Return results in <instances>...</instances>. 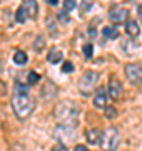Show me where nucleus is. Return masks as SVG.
Returning a JSON list of instances; mask_svg holds the SVG:
<instances>
[{"label":"nucleus","instance_id":"f257e3e1","mask_svg":"<svg viewBox=\"0 0 142 151\" xmlns=\"http://www.w3.org/2000/svg\"><path fill=\"white\" fill-rule=\"evenodd\" d=\"M12 108L13 113L17 114L18 119H27L32 114L33 108H35V101L33 97L28 94V91L23 86L17 84L15 86V94L12 97Z\"/></svg>","mask_w":142,"mask_h":151},{"label":"nucleus","instance_id":"f03ea898","mask_svg":"<svg viewBox=\"0 0 142 151\" xmlns=\"http://www.w3.org/2000/svg\"><path fill=\"white\" fill-rule=\"evenodd\" d=\"M126 77L132 84L139 86V84H142V69L136 64H127L126 65Z\"/></svg>","mask_w":142,"mask_h":151},{"label":"nucleus","instance_id":"7ed1b4c3","mask_svg":"<svg viewBox=\"0 0 142 151\" xmlns=\"http://www.w3.org/2000/svg\"><path fill=\"white\" fill-rule=\"evenodd\" d=\"M119 143V131L115 128H109V129L104 133V143L102 145L107 148V150H115V146Z\"/></svg>","mask_w":142,"mask_h":151},{"label":"nucleus","instance_id":"20e7f679","mask_svg":"<svg viewBox=\"0 0 142 151\" xmlns=\"http://www.w3.org/2000/svg\"><path fill=\"white\" fill-rule=\"evenodd\" d=\"M97 77H99L97 72H92V70L85 72V76H84L82 81H80V91H82L84 94H89V92L92 91V86L95 84Z\"/></svg>","mask_w":142,"mask_h":151},{"label":"nucleus","instance_id":"39448f33","mask_svg":"<svg viewBox=\"0 0 142 151\" xmlns=\"http://www.w3.org/2000/svg\"><path fill=\"white\" fill-rule=\"evenodd\" d=\"M127 15H129V10L127 9H112L109 12V19L114 24H124L127 20Z\"/></svg>","mask_w":142,"mask_h":151},{"label":"nucleus","instance_id":"423d86ee","mask_svg":"<svg viewBox=\"0 0 142 151\" xmlns=\"http://www.w3.org/2000/svg\"><path fill=\"white\" fill-rule=\"evenodd\" d=\"M23 9L27 10V15L30 17V19H35V17L38 15V5L35 0H23Z\"/></svg>","mask_w":142,"mask_h":151},{"label":"nucleus","instance_id":"0eeeda50","mask_svg":"<svg viewBox=\"0 0 142 151\" xmlns=\"http://www.w3.org/2000/svg\"><path fill=\"white\" fill-rule=\"evenodd\" d=\"M109 96L112 99H119L122 96V86H120V82L117 79H112L109 84Z\"/></svg>","mask_w":142,"mask_h":151},{"label":"nucleus","instance_id":"6e6552de","mask_svg":"<svg viewBox=\"0 0 142 151\" xmlns=\"http://www.w3.org/2000/svg\"><path fill=\"white\" fill-rule=\"evenodd\" d=\"M107 104V96H105L104 89H99V92L94 96V106L99 109H104V106Z\"/></svg>","mask_w":142,"mask_h":151},{"label":"nucleus","instance_id":"1a4fd4ad","mask_svg":"<svg viewBox=\"0 0 142 151\" xmlns=\"http://www.w3.org/2000/svg\"><path fill=\"white\" fill-rule=\"evenodd\" d=\"M47 60H49L50 64L60 62V60H62V50H60V49H52L49 52V55H47Z\"/></svg>","mask_w":142,"mask_h":151},{"label":"nucleus","instance_id":"9d476101","mask_svg":"<svg viewBox=\"0 0 142 151\" xmlns=\"http://www.w3.org/2000/svg\"><path fill=\"white\" fill-rule=\"evenodd\" d=\"M100 131L99 129H90V131H87V141L90 143V145H97L99 141H100Z\"/></svg>","mask_w":142,"mask_h":151},{"label":"nucleus","instance_id":"9b49d317","mask_svg":"<svg viewBox=\"0 0 142 151\" xmlns=\"http://www.w3.org/2000/svg\"><path fill=\"white\" fill-rule=\"evenodd\" d=\"M126 30H127L129 35H132V37H137V35H139V27H137V24L134 20H131V22L126 24Z\"/></svg>","mask_w":142,"mask_h":151},{"label":"nucleus","instance_id":"f8f14e48","mask_svg":"<svg viewBox=\"0 0 142 151\" xmlns=\"http://www.w3.org/2000/svg\"><path fill=\"white\" fill-rule=\"evenodd\" d=\"M27 60H28L27 54H25V52H22V50L15 52V55H13V62H15V64H18V65L27 64Z\"/></svg>","mask_w":142,"mask_h":151},{"label":"nucleus","instance_id":"ddd939ff","mask_svg":"<svg viewBox=\"0 0 142 151\" xmlns=\"http://www.w3.org/2000/svg\"><path fill=\"white\" fill-rule=\"evenodd\" d=\"M102 34H104V37H107V39H115V37H119V30H117L115 27H110V25L104 27Z\"/></svg>","mask_w":142,"mask_h":151},{"label":"nucleus","instance_id":"4468645a","mask_svg":"<svg viewBox=\"0 0 142 151\" xmlns=\"http://www.w3.org/2000/svg\"><path fill=\"white\" fill-rule=\"evenodd\" d=\"M15 19H17V22H25V19H27V10L23 9V7H20L18 10H17V14H15Z\"/></svg>","mask_w":142,"mask_h":151},{"label":"nucleus","instance_id":"2eb2a0df","mask_svg":"<svg viewBox=\"0 0 142 151\" xmlns=\"http://www.w3.org/2000/svg\"><path fill=\"white\" fill-rule=\"evenodd\" d=\"M40 81V76L37 74V72H28V77H27V82L30 84V86H33V84H37V82Z\"/></svg>","mask_w":142,"mask_h":151},{"label":"nucleus","instance_id":"dca6fc26","mask_svg":"<svg viewBox=\"0 0 142 151\" xmlns=\"http://www.w3.org/2000/svg\"><path fill=\"white\" fill-rule=\"evenodd\" d=\"M104 113H105V116H107L109 119H112V118L117 116V109L112 108V106H104Z\"/></svg>","mask_w":142,"mask_h":151},{"label":"nucleus","instance_id":"f3484780","mask_svg":"<svg viewBox=\"0 0 142 151\" xmlns=\"http://www.w3.org/2000/svg\"><path fill=\"white\" fill-rule=\"evenodd\" d=\"M75 7H77V2H75V0H65V2H64V10H65V12L74 10Z\"/></svg>","mask_w":142,"mask_h":151},{"label":"nucleus","instance_id":"a211bd4d","mask_svg":"<svg viewBox=\"0 0 142 151\" xmlns=\"http://www.w3.org/2000/svg\"><path fill=\"white\" fill-rule=\"evenodd\" d=\"M92 52H94L92 44H85V45H84V55H85L87 59H90V57H92Z\"/></svg>","mask_w":142,"mask_h":151},{"label":"nucleus","instance_id":"6ab92c4d","mask_svg":"<svg viewBox=\"0 0 142 151\" xmlns=\"http://www.w3.org/2000/svg\"><path fill=\"white\" fill-rule=\"evenodd\" d=\"M33 49H35V50H42V49H44V37H38L37 40H35Z\"/></svg>","mask_w":142,"mask_h":151},{"label":"nucleus","instance_id":"aec40b11","mask_svg":"<svg viewBox=\"0 0 142 151\" xmlns=\"http://www.w3.org/2000/svg\"><path fill=\"white\" fill-rule=\"evenodd\" d=\"M62 70H64V72H72V70H74V64H72V62H65L64 67H62Z\"/></svg>","mask_w":142,"mask_h":151},{"label":"nucleus","instance_id":"412c9836","mask_svg":"<svg viewBox=\"0 0 142 151\" xmlns=\"http://www.w3.org/2000/svg\"><path fill=\"white\" fill-rule=\"evenodd\" d=\"M57 15H59V19H60L62 22H67V20H69V17H67L65 10H64V12H60V14H57Z\"/></svg>","mask_w":142,"mask_h":151},{"label":"nucleus","instance_id":"4be33fe9","mask_svg":"<svg viewBox=\"0 0 142 151\" xmlns=\"http://www.w3.org/2000/svg\"><path fill=\"white\" fill-rule=\"evenodd\" d=\"M75 150H77V151H85L87 148H85L84 145H77V146H75Z\"/></svg>","mask_w":142,"mask_h":151},{"label":"nucleus","instance_id":"5701e85b","mask_svg":"<svg viewBox=\"0 0 142 151\" xmlns=\"http://www.w3.org/2000/svg\"><path fill=\"white\" fill-rule=\"evenodd\" d=\"M45 2H47V4H49V5H57V4H59V2H57V0H45Z\"/></svg>","mask_w":142,"mask_h":151}]
</instances>
